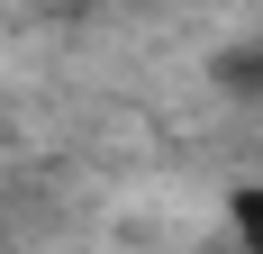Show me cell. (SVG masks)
<instances>
[{
	"label": "cell",
	"instance_id": "1",
	"mask_svg": "<svg viewBox=\"0 0 263 254\" xmlns=\"http://www.w3.org/2000/svg\"><path fill=\"white\" fill-rule=\"evenodd\" d=\"M236 236H245V254H263V191L254 182L236 191Z\"/></svg>",
	"mask_w": 263,
	"mask_h": 254
},
{
	"label": "cell",
	"instance_id": "2",
	"mask_svg": "<svg viewBox=\"0 0 263 254\" xmlns=\"http://www.w3.org/2000/svg\"><path fill=\"white\" fill-rule=\"evenodd\" d=\"M218 82H227V91H263V55H254V46L227 55V64H218Z\"/></svg>",
	"mask_w": 263,
	"mask_h": 254
}]
</instances>
